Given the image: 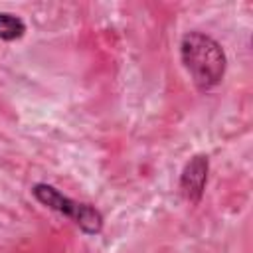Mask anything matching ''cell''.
Returning <instances> with one entry per match:
<instances>
[{
  "label": "cell",
  "instance_id": "6da1fadb",
  "mask_svg": "<svg viewBox=\"0 0 253 253\" xmlns=\"http://www.w3.org/2000/svg\"><path fill=\"white\" fill-rule=\"evenodd\" d=\"M180 55L192 81L200 89H211L221 81L225 73V53L213 38L200 32L186 34L180 45Z\"/></svg>",
  "mask_w": 253,
  "mask_h": 253
},
{
  "label": "cell",
  "instance_id": "7a4b0ae2",
  "mask_svg": "<svg viewBox=\"0 0 253 253\" xmlns=\"http://www.w3.org/2000/svg\"><path fill=\"white\" fill-rule=\"evenodd\" d=\"M34 196L38 202H42L43 206L71 217L85 233H99L103 227V215L89 204H81L75 202L67 196H63L59 190H55L49 184H36L32 188Z\"/></svg>",
  "mask_w": 253,
  "mask_h": 253
},
{
  "label": "cell",
  "instance_id": "3957f363",
  "mask_svg": "<svg viewBox=\"0 0 253 253\" xmlns=\"http://www.w3.org/2000/svg\"><path fill=\"white\" fill-rule=\"evenodd\" d=\"M208 168H210L208 156H194L186 164V168L180 176V192L188 202L196 204L202 198L204 186L208 182Z\"/></svg>",
  "mask_w": 253,
  "mask_h": 253
},
{
  "label": "cell",
  "instance_id": "277c9868",
  "mask_svg": "<svg viewBox=\"0 0 253 253\" xmlns=\"http://www.w3.org/2000/svg\"><path fill=\"white\" fill-rule=\"evenodd\" d=\"M26 32V24L14 16V14H0V40H6V42H12V40H18L22 38Z\"/></svg>",
  "mask_w": 253,
  "mask_h": 253
}]
</instances>
